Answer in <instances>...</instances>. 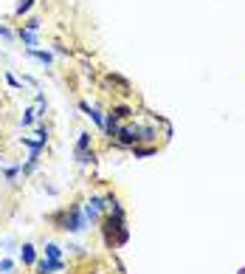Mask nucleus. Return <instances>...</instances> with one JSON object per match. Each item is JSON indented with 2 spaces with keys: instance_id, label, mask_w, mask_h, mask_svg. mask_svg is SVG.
<instances>
[{
  "instance_id": "obj_1",
  "label": "nucleus",
  "mask_w": 245,
  "mask_h": 274,
  "mask_svg": "<svg viewBox=\"0 0 245 274\" xmlns=\"http://www.w3.org/2000/svg\"><path fill=\"white\" fill-rule=\"evenodd\" d=\"M85 226H88V218L79 212V206H74V209L65 215V220H62V226L59 229H65V232H82Z\"/></svg>"
},
{
  "instance_id": "obj_2",
  "label": "nucleus",
  "mask_w": 245,
  "mask_h": 274,
  "mask_svg": "<svg viewBox=\"0 0 245 274\" xmlns=\"http://www.w3.org/2000/svg\"><path fill=\"white\" fill-rule=\"evenodd\" d=\"M37 274H56V272H65V263L62 260H51V257H43V260L34 263Z\"/></svg>"
},
{
  "instance_id": "obj_3",
  "label": "nucleus",
  "mask_w": 245,
  "mask_h": 274,
  "mask_svg": "<svg viewBox=\"0 0 245 274\" xmlns=\"http://www.w3.org/2000/svg\"><path fill=\"white\" fill-rule=\"evenodd\" d=\"M101 209H104V201H101V198H96V195H93V198H90V201H88V206L82 209V215L88 218V220H96V218H99V212H101Z\"/></svg>"
},
{
  "instance_id": "obj_4",
  "label": "nucleus",
  "mask_w": 245,
  "mask_h": 274,
  "mask_svg": "<svg viewBox=\"0 0 245 274\" xmlns=\"http://www.w3.org/2000/svg\"><path fill=\"white\" fill-rule=\"evenodd\" d=\"M119 122H122V119L113 113V110L107 113V119H104V130H107V136H110V138H116V133H119V127H122Z\"/></svg>"
},
{
  "instance_id": "obj_5",
  "label": "nucleus",
  "mask_w": 245,
  "mask_h": 274,
  "mask_svg": "<svg viewBox=\"0 0 245 274\" xmlns=\"http://www.w3.org/2000/svg\"><path fill=\"white\" fill-rule=\"evenodd\" d=\"M20 260H23V266H34L37 263V249H34L31 243H25L20 249Z\"/></svg>"
},
{
  "instance_id": "obj_6",
  "label": "nucleus",
  "mask_w": 245,
  "mask_h": 274,
  "mask_svg": "<svg viewBox=\"0 0 245 274\" xmlns=\"http://www.w3.org/2000/svg\"><path fill=\"white\" fill-rule=\"evenodd\" d=\"M113 113L119 116V119H130V116H133L135 110L130 108V105H113Z\"/></svg>"
},
{
  "instance_id": "obj_7",
  "label": "nucleus",
  "mask_w": 245,
  "mask_h": 274,
  "mask_svg": "<svg viewBox=\"0 0 245 274\" xmlns=\"http://www.w3.org/2000/svg\"><path fill=\"white\" fill-rule=\"evenodd\" d=\"M45 257H51V260H59V257H62V249H59L56 243H48V246H45Z\"/></svg>"
},
{
  "instance_id": "obj_8",
  "label": "nucleus",
  "mask_w": 245,
  "mask_h": 274,
  "mask_svg": "<svg viewBox=\"0 0 245 274\" xmlns=\"http://www.w3.org/2000/svg\"><path fill=\"white\" fill-rule=\"evenodd\" d=\"M28 54H31V57H37V59H43L45 65H51V62H54V57H51L48 51H37V48H28Z\"/></svg>"
},
{
  "instance_id": "obj_9",
  "label": "nucleus",
  "mask_w": 245,
  "mask_h": 274,
  "mask_svg": "<svg viewBox=\"0 0 245 274\" xmlns=\"http://www.w3.org/2000/svg\"><path fill=\"white\" fill-rule=\"evenodd\" d=\"M133 153H135V159H147V156H152V153H158V147H138V144H135V147H133Z\"/></svg>"
},
{
  "instance_id": "obj_10",
  "label": "nucleus",
  "mask_w": 245,
  "mask_h": 274,
  "mask_svg": "<svg viewBox=\"0 0 245 274\" xmlns=\"http://www.w3.org/2000/svg\"><path fill=\"white\" fill-rule=\"evenodd\" d=\"M31 6H34V0H20V6H17L14 12H17V14H25L28 9H31Z\"/></svg>"
},
{
  "instance_id": "obj_11",
  "label": "nucleus",
  "mask_w": 245,
  "mask_h": 274,
  "mask_svg": "<svg viewBox=\"0 0 245 274\" xmlns=\"http://www.w3.org/2000/svg\"><path fill=\"white\" fill-rule=\"evenodd\" d=\"M20 175V167H6V181H14Z\"/></svg>"
},
{
  "instance_id": "obj_12",
  "label": "nucleus",
  "mask_w": 245,
  "mask_h": 274,
  "mask_svg": "<svg viewBox=\"0 0 245 274\" xmlns=\"http://www.w3.org/2000/svg\"><path fill=\"white\" fill-rule=\"evenodd\" d=\"M28 125H34V110H25V113H23V127H28Z\"/></svg>"
},
{
  "instance_id": "obj_13",
  "label": "nucleus",
  "mask_w": 245,
  "mask_h": 274,
  "mask_svg": "<svg viewBox=\"0 0 245 274\" xmlns=\"http://www.w3.org/2000/svg\"><path fill=\"white\" fill-rule=\"evenodd\" d=\"M23 43H25V46H34V43H37V40H34V34H31V31H23Z\"/></svg>"
},
{
  "instance_id": "obj_14",
  "label": "nucleus",
  "mask_w": 245,
  "mask_h": 274,
  "mask_svg": "<svg viewBox=\"0 0 245 274\" xmlns=\"http://www.w3.org/2000/svg\"><path fill=\"white\" fill-rule=\"evenodd\" d=\"M11 269H14V263H11V260H3V263H0V274H9Z\"/></svg>"
},
{
  "instance_id": "obj_15",
  "label": "nucleus",
  "mask_w": 245,
  "mask_h": 274,
  "mask_svg": "<svg viewBox=\"0 0 245 274\" xmlns=\"http://www.w3.org/2000/svg\"><path fill=\"white\" fill-rule=\"evenodd\" d=\"M25 28H28V31H37V28H40V20H28V23H25Z\"/></svg>"
},
{
  "instance_id": "obj_16",
  "label": "nucleus",
  "mask_w": 245,
  "mask_h": 274,
  "mask_svg": "<svg viewBox=\"0 0 245 274\" xmlns=\"http://www.w3.org/2000/svg\"><path fill=\"white\" fill-rule=\"evenodd\" d=\"M0 37H6V40H11V31L6 28V26H0Z\"/></svg>"
}]
</instances>
